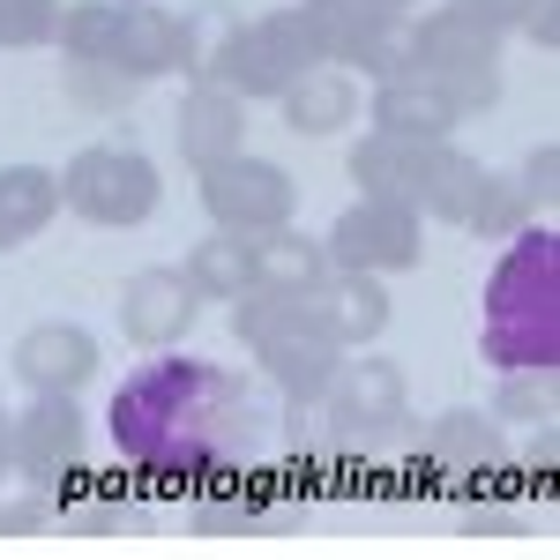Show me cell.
Segmentation results:
<instances>
[{"label":"cell","mask_w":560,"mask_h":560,"mask_svg":"<svg viewBox=\"0 0 560 560\" xmlns=\"http://www.w3.org/2000/svg\"><path fill=\"white\" fill-rule=\"evenodd\" d=\"M105 433L135 471L210 478L232 471L255 441V396L217 359H142L105 404Z\"/></svg>","instance_id":"1"},{"label":"cell","mask_w":560,"mask_h":560,"mask_svg":"<svg viewBox=\"0 0 560 560\" xmlns=\"http://www.w3.org/2000/svg\"><path fill=\"white\" fill-rule=\"evenodd\" d=\"M478 359L501 374L560 366V240L553 224H523L486 277L478 306Z\"/></svg>","instance_id":"2"},{"label":"cell","mask_w":560,"mask_h":560,"mask_svg":"<svg viewBox=\"0 0 560 560\" xmlns=\"http://www.w3.org/2000/svg\"><path fill=\"white\" fill-rule=\"evenodd\" d=\"M404 60H411L419 75H433L464 113L501 97V31H493L486 15H471V8L427 15V23L411 31V52H404Z\"/></svg>","instance_id":"3"},{"label":"cell","mask_w":560,"mask_h":560,"mask_svg":"<svg viewBox=\"0 0 560 560\" xmlns=\"http://www.w3.org/2000/svg\"><path fill=\"white\" fill-rule=\"evenodd\" d=\"M314 60H322L314 15H306V8H277V15L232 31V45H224V60H217L210 83H224L232 97H284Z\"/></svg>","instance_id":"4"},{"label":"cell","mask_w":560,"mask_h":560,"mask_svg":"<svg viewBox=\"0 0 560 560\" xmlns=\"http://www.w3.org/2000/svg\"><path fill=\"white\" fill-rule=\"evenodd\" d=\"M60 202L90 224H142L158 210V165L128 142H90L83 158L60 173Z\"/></svg>","instance_id":"5"},{"label":"cell","mask_w":560,"mask_h":560,"mask_svg":"<svg viewBox=\"0 0 560 560\" xmlns=\"http://www.w3.org/2000/svg\"><path fill=\"white\" fill-rule=\"evenodd\" d=\"M306 15H314V38H322V60H345L359 75H396L404 68V52H411V31H404V15L382 8V0H300Z\"/></svg>","instance_id":"6"},{"label":"cell","mask_w":560,"mask_h":560,"mask_svg":"<svg viewBox=\"0 0 560 560\" xmlns=\"http://www.w3.org/2000/svg\"><path fill=\"white\" fill-rule=\"evenodd\" d=\"M202 202H210V217L224 232L261 240V232H277V224L292 217V179L240 150V158H224V165H202Z\"/></svg>","instance_id":"7"},{"label":"cell","mask_w":560,"mask_h":560,"mask_svg":"<svg viewBox=\"0 0 560 560\" xmlns=\"http://www.w3.org/2000/svg\"><path fill=\"white\" fill-rule=\"evenodd\" d=\"M329 261L337 269H411L419 261V210L411 202H388V195H359L337 232H329Z\"/></svg>","instance_id":"8"},{"label":"cell","mask_w":560,"mask_h":560,"mask_svg":"<svg viewBox=\"0 0 560 560\" xmlns=\"http://www.w3.org/2000/svg\"><path fill=\"white\" fill-rule=\"evenodd\" d=\"M75 448H83V411H75V396H38V404L8 427V464L31 478V486L75 471Z\"/></svg>","instance_id":"9"},{"label":"cell","mask_w":560,"mask_h":560,"mask_svg":"<svg viewBox=\"0 0 560 560\" xmlns=\"http://www.w3.org/2000/svg\"><path fill=\"white\" fill-rule=\"evenodd\" d=\"M441 150L448 142H411V135H366L359 150H351V179L366 187V195H388V202H427L433 187V165H441Z\"/></svg>","instance_id":"10"},{"label":"cell","mask_w":560,"mask_h":560,"mask_svg":"<svg viewBox=\"0 0 560 560\" xmlns=\"http://www.w3.org/2000/svg\"><path fill=\"white\" fill-rule=\"evenodd\" d=\"M195 284L179 277V269H135L128 292H120V329H128L135 345L165 351L187 337V322H195Z\"/></svg>","instance_id":"11"},{"label":"cell","mask_w":560,"mask_h":560,"mask_svg":"<svg viewBox=\"0 0 560 560\" xmlns=\"http://www.w3.org/2000/svg\"><path fill=\"white\" fill-rule=\"evenodd\" d=\"M329 419H337V433L345 441H359V433H382L404 419V374L388 366V359H359V366H337L329 374Z\"/></svg>","instance_id":"12"},{"label":"cell","mask_w":560,"mask_h":560,"mask_svg":"<svg viewBox=\"0 0 560 560\" xmlns=\"http://www.w3.org/2000/svg\"><path fill=\"white\" fill-rule=\"evenodd\" d=\"M464 120V105L448 97V90L433 83V75H419L411 60L396 68V75H382V90H374V128L382 135H411V142H441V135Z\"/></svg>","instance_id":"13"},{"label":"cell","mask_w":560,"mask_h":560,"mask_svg":"<svg viewBox=\"0 0 560 560\" xmlns=\"http://www.w3.org/2000/svg\"><path fill=\"white\" fill-rule=\"evenodd\" d=\"M113 68L120 75H173L187 68V15L150 8V0H120V31H113Z\"/></svg>","instance_id":"14"},{"label":"cell","mask_w":560,"mask_h":560,"mask_svg":"<svg viewBox=\"0 0 560 560\" xmlns=\"http://www.w3.org/2000/svg\"><path fill=\"white\" fill-rule=\"evenodd\" d=\"M306 314L322 322V337L345 351V345H366V337H382L388 322V292L366 277V269H329L314 292H306Z\"/></svg>","instance_id":"15"},{"label":"cell","mask_w":560,"mask_h":560,"mask_svg":"<svg viewBox=\"0 0 560 560\" xmlns=\"http://www.w3.org/2000/svg\"><path fill=\"white\" fill-rule=\"evenodd\" d=\"M15 374L38 388V396H75L97 374V345L75 322H38L23 345H15Z\"/></svg>","instance_id":"16"},{"label":"cell","mask_w":560,"mask_h":560,"mask_svg":"<svg viewBox=\"0 0 560 560\" xmlns=\"http://www.w3.org/2000/svg\"><path fill=\"white\" fill-rule=\"evenodd\" d=\"M179 158L187 165H224L240 158V135H247V97H232L224 83H202L179 105Z\"/></svg>","instance_id":"17"},{"label":"cell","mask_w":560,"mask_h":560,"mask_svg":"<svg viewBox=\"0 0 560 560\" xmlns=\"http://www.w3.org/2000/svg\"><path fill=\"white\" fill-rule=\"evenodd\" d=\"M247 284L255 292H277V300H306L322 277H329V247L322 240H300L292 224H277V232H261L255 247H247Z\"/></svg>","instance_id":"18"},{"label":"cell","mask_w":560,"mask_h":560,"mask_svg":"<svg viewBox=\"0 0 560 560\" xmlns=\"http://www.w3.org/2000/svg\"><path fill=\"white\" fill-rule=\"evenodd\" d=\"M277 105H284V120H292L300 135H329V128H345L351 113H359V83H351L345 68H306Z\"/></svg>","instance_id":"19"},{"label":"cell","mask_w":560,"mask_h":560,"mask_svg":"<svg viewBox=\"0 0 560 560\" xmlns=\"http://www.w3.org/2000/svg\"><path fill=\"white\" fill-rule=\"evenodd\" d=\"M52 210H60V173H38V165H8L0 173V247L38 240Z\"/></svg>","instance_id":"20"},{"label":"cell","mask_w":560,"mask_h":560,"mask_svg":"<svg viewBox=\"0 0 560 560\" xmlns=\"http://www.w3.org/2000/svg\"><path fill=\"white\" fill-rule=\"evenodd\" d=\"M247 247H255V240H240V232L202 240V247L187 255V269H179V277L195 284V300H240V292H247V269H255Z\"/></svg>","instance_id":"21"},{"label":"cell","mask_w":560,"mask_h":560,"mask_svg":"<svg viewBox=\"0 0 560 560\" xmlns=\"http://www.w3.org/2000/svg\"><path fill=\"white\" fill-rule=\"evenodd\" d=\"M427 456L433 464H464V471H478V464L501 456V433H493V419H478V411H448V419L427 433Z\"/></svg>","instance_id":"22"},{"label":"cell","mask_w":560,"mask_h":560,"mask_svg":"<svg viewBox=\"0 0 560 560\" xmlns=\"http://www.w3.org/2000/svg\"><path fill=\"white\" fill-rule=\"evenodd\" d=\"M493 419H516V427H553V366L509 374V388L493 396Z\"/></svg>","instance_id":"23"},{"label":"cell","mask_w":560,"mask_h":560,"mask_svg":"<svg viewBox=\"0 0 560 560\" xmlns=\"http://www.w3.org/2000/svg\"><path fill=\"white\" fill-rule=\"evenodd\" d=\"M232 31H240L232 8H195V15H187V68H179V75H202V83H210L224 45H232Z\"/></svg>","instance_id":"24"},{"label":"cell","mask_w":560,"mask_h":560,"mask_svg":"<svg viewBox=\"0 0 560 560\" xmlns=\"http://www.w3.org/2000/svg\"><path fill=\"white\" fill-rule=\"evenodd\" d=\"M60 0H0V45H45L60 38Z\"/></svg>","instance_id":"25"},{"label":"cell","mask_w":560,"mask_h":560,"mask_svg":"<svg viewBox=\"0 0 560 560\" xmlns=\"http://www.w3.org/2000/svg\"><path fill=\"white\" fill-rule=\"evenodd\" d=\"M553 165H560V150L546 142V150L530 158V179H523V187H530V202H553Z\"/></svg>","instance_id":"26"},{"label":"cell","mask_w":560,"mask_h":560,"mask_svg":"<svg viewBox=\"0 0 560 560\" xmlns=\"http://www.w3.org/2000/svg\"><path fill=\"white\" fill-rule=\"evenodd\" d=\"M456 8H471V15H486V23L501 31V23H523V8H530V0H456Z\"/></svg>","instance_id":"27"},{"label":"cell","mask_w":560,"mask_h":560,"mask_svg":"<svg viewBox=\"0 0 560 560\" xmlns=\"http://www.w3.org/2000/svg\"><path fill=\"white\" fill-rule=\"evenodd\" d=\"M45 516V501H15V509H0V530H31Z\"/></svg>","instance_id":"28"},{"label":"cell","mask_w":560,"mask_h":560,"mask_svg":"<svg viewBox=\"0 0 560 560\" xmlns=\"http://www.w3.org/2000/svg\"><path fill=\"white\" fill-rule=\"evenodd\" d=\"M0 464H8V427H0Z\"/></svg>","instance_id":"29"},{"label":"cell","mask_w":560,"mask_h":560,"mask_svg":"<svg viewBox=\"0 0 560 560\" xmlns=\"http://www.w3.org/2000/svg\"><path fill=\"white\" fill-rule=\"evenodd\" d=\"M382 8H404V0H382Z\"/></svg>","instance_id":"30"}]
</instances>
